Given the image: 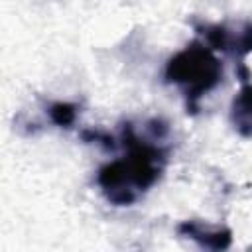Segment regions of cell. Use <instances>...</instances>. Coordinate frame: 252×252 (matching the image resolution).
Segmentation results:
<instances>
[{
  "instance_id": "6da1fadb",
  "label": "cell",
  "mask_w": 252,
  "mask_h": 252,
  "mask_svg": "<svg viewBox=\"0 0 252 252\" xmlns=\"http://www.w3.org/2000/svg\"><path fill=\"white\" fill-rule=\"evenodd\" d=\"M144 130L146 134H140L132 122H126L120 136L126 156L104 163L96 173V185L110 205H132L161 175L165 163L161 140L167 136V124L152 118L144 124Z\"/></svg>"
},
{
  "instance_id": "7a4b0ae2",
  "label": "cell",
  "mask_w": 252,
  "mask_h": 252,
  "mask_svg": "<svg viewBox=\"0 0 252 252\" xmlns=\"http://www.w3.org/2000/svg\"><path fill=\"white\" fill-rule=\"evenodd\" d=\"M165 83L181 89L187 112L199 110V100L222 79V63L215 51L201 41H191L165 65Z\"/></svg>"
},
{
  "instance_id": "3957f363",
  "label": "cell",
  "mask_w": 252,
  "mask_h": 252,
  "mask_svg": "<svg viewBox=\"0 0 252 252\" xmlns=\"http://www.w3.org/2000/svg\"><path fill=\"white\" fill-rule=\"evenodd\" d=\"M197 33L205 37V43L213 51H222L244 63V57L252 53V22L238 24H205L197 26Z\"/></svg>"
},
{
  "instance_id": "277c9868",
  "label": "cell",
  "mask_w": 252,
  "mask_h": 252,
  "mask_svg": "<svg viewBox=\"0 0 252 252\" xmlns=\"http://www.w3.org/2000/svg\"><path fill=\"white\" fill-rule=\"evenodd\" d=\"M177 232L207 250H226L232 242V232L226 226H211L199 220H183Z\"/></svg>"
},
{
  "instance_id": "5b68a950",
  "label": "cell",
  "mask_w": 252,
  "mask_h": 252,
  "mask_svg": "<svg viewBox=\"0 0 252 252\" xmlns=\"http://www.w3.org/2000/svg\"><path fill=\"white\" fill-rule=\"evenodd\" d=\"M230 122L240 136L252 138V85L250 83H242V87L234 94L230 102Z\"/></svg>"
},
{
  "instance_id": "8992f818",
  "label": "cell",
  "mask_w": 252,
  "mask_h": 252,
  "mask_svg": "<svg viewBox=\"0 0 252 252\" xmlns=\"http://www.w3.org/2000/svg\"><path fill=\"white\" fill-rule=\"evenodd\" d=\"M49 120L61 128H69L77 118V106L73 102H53L47 110Z\"/></svg>"
}]
</instances>
